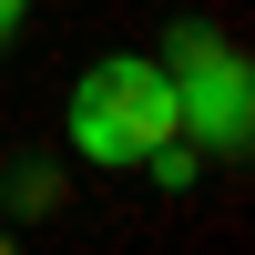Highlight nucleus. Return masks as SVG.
Wrapping results in <instances>:
<instances>
[{
    "label": "nucleus",
    "mask_w": 255,
    "mask_h": 255,
    "mask_svg": "<svg viewBox=\"0 0 255 255\" xmlns=\"http://www.w3.org/2000/svg\"><path fill=\"white\" fill-rule=\"evenodd\" d=\"M61 133H72V153L102 163V174L143 163L163 133H184V123H174V82H163V61H143V51L92 61V72L72 82V102H61Z\"/></svg>",
    "instance_id": "obj_1"
},
{
    "label": "nucleus",
    "mask_w": 255,
    "mask_h": 255,
    "mask_svg": "<svg viewBox=\"0 0 255 255\" xmlns=\"http://www.w3.org/2000/svg\"><path fill=\"white\" fill-rule=\"evenodd\" d=\"M163 82H174V123H184L194 153H245L255 143L245 51L215 31V20H174V31H163Z\"/></svg>",
    "instance_id": "obj_2"
},
{
    "label": "nucleus",
    "mask_w": 255,
    "mask_h": 255,
    "mask_svg": "<svg viewBox=\"0 0 255 255\" xmlns=\"http://www.w3.org/2000/svg\"><path fill=\"white\" fill-rule=\"evenodd\" d=\"M143 174H153L163 194H194V174H204V153H194V143H184V133H163L153 153H143Z\"/></svg>",
    "instance_id": "obj_3"
},
{
    "label": "nucleus",
    "mask_w": 255,
    "mask_h": 255,
    "mask_svg": "<svg viewBox=\"0 0 255 255\" xmlns=\"http://www.w3.org/2000/svg\"><path fill=\"white\" fill-rule=\"evenodd\" d=\"M0 194H10V215H51V204H61V174H51V163H10Z\"/></svg>",
    "instance_id": "obj_4"
},
{
    "label": "nucleus",
    "mask_w": 255,
    "mask_h": 255,
    "mask_svg": "<svg viewBox=\"0 0 255 255\" xmlns=\"http://www.w3.org/2000/svg\"><path fill=\"white\" fill-rule=\"evenodd\" d=\"M20 20H31V0H0V41H10V31H20Z\"/></svg>",
    "instance_id": "obj_5"
},
{
    "label": "nucleus",
    "mask_w": 255,
    "mask_h": 255,
    "mask_svg": "<svg viewBox=\"0 0 255 255\" xmlns=\"http://www.w3.org/2000/svg\"><path fill=\"white\" fill-rule=\"evenodd\" d=\"M0 255H20V245H10V235H0Z\"/></svg>",
    "instance_id": "obj_6"
}]
</instances>
